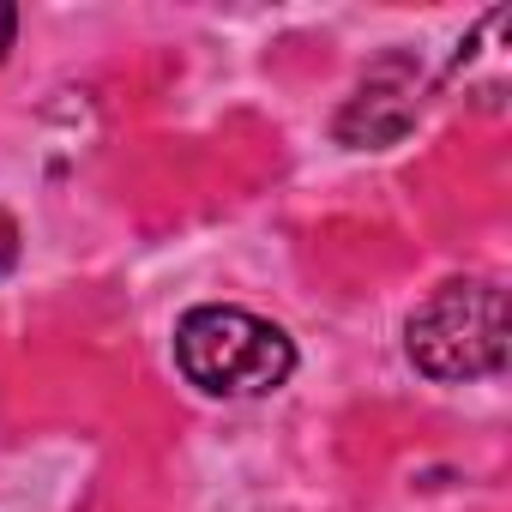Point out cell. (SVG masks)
<instances>
[{
  "instance_id": "1",
  "label": "cell",
  "mask_w": 512,
  "mask_h": 512,
  "mask_svg": "<svg viewBox=\"0 0 512 512\" xmlns=\"http://www.w3.org/2000/svg\"><path fill=\"white\" fill-rule=\"evenodd\" d=\"M175 362L211 398H260L296 374V344L247 308H193L175 326Z\"/></svg>"
},
{
  "instance_id": "2",
  "label": "cell",
  "mask_w": 512,
  "mask_h": 512,
  "mask_svg": "<svg viewBox=\"0 0 512 512\" xmlns=\"http://www.w3.org/2000/svg\"><path fill=\"white\" fill-rule=\"evenodd\" d=\"M410 362L452 386V380H482L506 368V296L488 278H452L440 284L416 314H410Z\"/></svg>"
},
{
  "instance_id": "3",
  "label": "cell",
  "mask_w": 512,
  "mask_h": 512,
  "mask_svg": "<svg viewBox=\"0 0 512 512\" xmlns=\"http://www.w3.org/2000/svg\"><path fill=\"white\" fill-rule=\"evenodd\" d=\"M416 121V79H410V61H386L362 79V91L344 103L338 115V139L344 145H392L404 139Z\"/></svg>"
},
{
  "instance_id": "4",
  "label": "cell",
  "mask_w": 512,
  "mask_h": 512,
  "mask_svg": "<svg viewBox=\"0 0 512 512\" xmlns=\"http://www.w3.org/2000/svg\"><path fill=\"white\" fill-rule=\"evenodd\" d=\"M13 266H19V223L0 211V278H7Z\"/></svg>"
},
{
  "instance_id": "5",
  "label": "cell",
  "mask_w": 512,
  "mask_h": 512,
  "mask_svg": "<svg viewBox=\"0 0 512 512\" xmlns=\"http://www.w3.org/2000/svg\"><path fill=\"white\" fill-rule=\"evenodd\" d=\"M13 31H19V13L7 7V0H0V55H7V49H13Z\"/></svg>"
}]
</instances>
